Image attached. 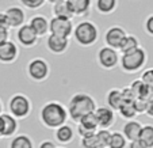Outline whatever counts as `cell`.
Wrapping results in <instances>:
<instances>
[{
	"mask_svg": "<svg viewBox=\"0 0 153 148\" xmlns=\"http://www.w3.org/2000/svg\"><path fill=\"white\" fill-rule=\"evenodd\" d=\"M69 116H68L67 106L60 101H49L39 110V121L41 124L48 129L58 128L60 125L68 122Z\"/></svg>",
	"mask_w": 153,
	"mask_h": 148,
	"instance_id": "obj_1",
	"label": "cell"
},
{
	"mask_svg": "<svg viewBox=\"0 0 153 148\" xmlns=\"http://www.w3.org/2000/svg\"><path fill=\"white\" fill-rule=\"evenodd\" d=\"M96 106L98 105H96V101L94 99L92 95L83 93V91H79V93L73 94L71 96L69 102H68V106H67L68 116H69V118L73 122L77 124L81 117L95 111Z\"/></svg>",
	"mask_w": 153,
	"mask_h": 148,
	"instance_id": "obj_2",
	"label": "cell"
},
{
	"mask_svg": "<svg viewBox=\"0 0 153 148\" xmlns=\"http://www.w3.org/2000/svg\"><path fill=\"white\" fill-rule=\"evenodd\" d=\"M148 61V53L142 46L127 53H121L119 67L125 73H137L144 70Z\"/></svg>",
	"mask_w": 153,
	"mask_h": 148,
	"instance_id": "obj_3",
	"label": "cell"
},
{
	"mask_svg": "<svg viewBox=\"0 0 153 148\" xmlns=\"http://www.w3.org/2000/svg\"><path fill=\"white\" fill-rule=\"evenodd\" d=\"M99 29L91 20H81L73 27V38L77 42V45L83 48H90L95 45L99 40Z\"/></svg>",
	"mask_w": 153,
	"mask_h": 148,
	"instance_id": "obj_4",
	"label": "cell"
},
{
	"mask_svg": "<svg viewBox=\"0 0 153 148\" xmlns=\"http://www.w3.org/2000/svg\"><path fill=\"white\" fill-rule=\"evenodd\" d=\"M33 103L25 94H14L8 99V113L16 120H25L31 114Z\"/></svg>",
	"mask_w": 153,
	"mask_h": 148,
	"instance_id": "obj_5",
	"label": "cell"
},
{
	"mask_svg": "<svg viewBox=\"0 0 153 148\" xmlns=\"http://www.w3.org/2000/svg\"><path fill=\"white\" fill-rule=\"evenodd\" d=\"M26 72L30 80L35 81V83H42V81L48 80V78H49L50 65L45 58L35 57L29 61V64L26 67Z\"/></svg>",
	"mask_w": 153,
	"mask_h": 148,
	"instance_id": "obj_6",
	"label": "cell"
},
{
	"mask_svg": "<svg viewBox=\"0 0 153 148\" xmlns=\"http://www.w3.org/2000/svg\"><path fill=\"white\" fill-rule=\"evenodd\" d=\"M119 50L104 45L96 53V63L104 71H113L119 65Z\"/></svg>",
	"mask_w": 153,
	"mask_h": 148,
	"instance_id": "obj_7",
	"label": "cell"
},
{
	"mask_svg": "<svg viewBox=\"0 0 153 148\" xmlns=\"http://www.w3.org/2000/svg\"><path fill=\"white\" fill-rule=\"evenodd\" d=\"M73 27H75V25H73L72 19H68V18L53 16L49 20V33L61 35V37L71 38L73 33Z\"/></svg>",
	"mask_w": 153,
	"mask_h": 148,
	"instance_id": "obj_8",
	"label": "cell"
},
{
	"mask_svg": "<svg viewBox=\"0 0 153 148\" xmlns=\"http://www.w3.org/2000/svg\"><path fill=\"white\" fill-rule=\"evenodd\" d=\"M16 40L20 46L29 49V48H33L38 44L39 37H38L37 33L31 29V26H30L29 23H23L22 26H19L16 29Z\"/></svg>",
	"mask_w": 153,
	"mask_h": 148,
	"instance_id": "obj_9",
	"label": "cell"
},
{
	"mask_svg": "<svg viewBox=\"0 0 153 148\" xmlns=\"http://www.w3.org/2000/svg\"><path fill=\"white\" fill-rule=\"evenodd\" d=\"M126 35H127L126 30H125L123 27L115 25V26H111L110 29L106 30L103 40H104V44H106L107 46L119 50V48H121V45H122V42H123Z\"/></svg>",
	"mask_w": 153,
	"mask_h": 148,
	"instance_id": "obj_10",
	"label": "cell"
},
{
	"mask_svg": "<svg viewBox=\"0 0 153 148\" xmlns=\"http://www.w3.org/2000/svg\"><path fill=\"white\" fill-rule=\"evenodd\" d=\"M69 44L71 40L67 37H61L52 33H49V35L46 37V48L53 55H64L69 48Z\"/></svg>",
	"mask_w": 153,
	"mask_h": 148,
	"instance_id": "obj_11",
	"label": "cell"
},
{
	"mask_svg": "<svg viewBox=\"0 0 153 148\" xmlns=\"http://www.w3.org/2000/svg\"><path fill=\"white\" fill-rule=\"evenodd\" d=\"M95 116L98 120V126L104 129H110L114 124H115V110H113L108 106H96L95 109Z\"/></svg>",
	"mask_w": 153,
	"mask_h": 148,
	"instance_id": "obj_12",
	"label": "cell"
},
{
	"mask_svg": "<svg viewBox=\"0 0 153 148\" xmlns=\"http://www.w3.org/2000/svg\"><path fill=\"white\" fill-rule=\"evenodd\" d=\"M19 57V48L14 41L7 40L0 45V63L1 64H12Z\"/></svg>",
	"mask_w": 153,
	"mask_h": 148,
	"instance_id": "obj_13",
	"label": "cell"
},
{
	"mask_svg": "<svg viewBox=\"0 0 153 148\" xmlns=\"http://www.w3.org/2000/svg\"><path fill=\"white\" fill-rule=\"evenodd\" d=\"M4 12H6L7 19H8L10 29H18L26 22V12L19 6H11Z\"/></svg>",
	"mask_w": 153,
	"mask_h": 148,
	"instance_id": "obj_14",
	"label": "cell"
},
{
	"mask_svg": "<svg viewBox=\"0 0 153 148\" xmlns=\"http://www.w3.org/2000/svg\"><path fill=\"white\" fill-rule=\"evenodd\" d=\"M54 139H56V143L61 145H67V144H71L75 139V129L71 126L69 124H62L60 125L58 128L54 129Z\"/></svg>",
	"mask_w": 153,
	"mask_h": 148,
	"instance_id": "obj_15",
	"label": "cell"
},
{
	"mask_svg": "<svg viewBox=\"0 0 153 148\" xmlns=\"http://www.w3.org/2000/svg\"><path fill=\"white\" fill-rule=\"evenodd\" d=\"M0 117H1V120H3V139L15 136L16 132H18V129H19L18 120L15 118L12 114L4 113V111L0 114Z\"/></svg>",
	"mask_w": 153,
	"mask_h": 148,
	"instance_id": "obj_16",
	"label": "cell"
},
{
	"mask_svg": "<svg viewBox=\"0 0 153 148\" xmlns=\"http://www.w3.org/2000/svg\"><path fill=\"white\" fill-rule=\"evenodd\" d=\"M29 25L37 33V35L39 38L49 34V19L45 18L43 15H34V16H31L29 20Z\"/></svg>",
	"mask_w": 153,
	"mask_h": 148,
	"instance_id": "obj_17",
	"label": "cell"
},
{
	"mask_svg": "<svg viewBox=\"0 0 153 148\" xmlns=\"http://www.w3.org/2000/svg\"><path fill=\"white\" fill-rule=\"evenodd\" d=\"M142 129V124L137 120H126L123 128H122V133L126 137L127 141H131V140L140 139V133H141Z\"/></svg>",
	"mask_w": 153,
	"mask_h": 148,
	"instance_id": "obj_18",
	"label": "cell"
},
{
	"mask_svg": "<svg viewBox=\"0 0 153 148\" xmlns=\"http://www.w3.org/2000/svg\"><path fill=\"white\" fill-rule=\"evenodd\" d=\"M67 1L72 8L75 16H84L90 14L92 0H67Z\"/></svg>",
	"mask_w": 153,
	"mask_h": 148,
	"instance_id": "obj_19",
	"label": "cell"
},
{
	"mask_svg": "<svg viewBox=\"0 0 153 148\" xmlns=\"http://www.w3.org/2000/svg\"><path fill=\"white\" fill-rule=\"evenodd\" d=\"M123 102V96H122V90L121 88H110L106 94V103L108 108L113 110H118L119 106Z\"/></svg>",
	"mask_w": 153,
	"mask_h": 148,
	"instance_id": "obj_20",
	"label": "cell"
},
{
	"mask_svg": "<svg viewBox=\"0 0 153 148\" xmlns=\"http://www.w3.org/2000/svg\"><path fill=\"white\" fill-rule=\"evenodd\" d=\"M8 148H35V145L29 135L22 133V135H15V136L11 137Z\"/></svg>",
	"mask_w": 153,
	"mask_h": 148,
	"instance_id": "obj_21",
	"label": "cell"
},
{
	"mask_svg": "<svg viewBox=\"0 0 153 148\" xmlns=\"http://www.w3.org/2000/svg\"><path fill=\"white\" fill-rule=\"evenodd\" d=\"M52 14L53 16H60V18H68V19H73L75 14H73L71 6L68 1H61V3L52 4Z\"/></svg>",
	"mask_w": 153,
	"mask_h": 148,
	"instance_id": "obj_22",
	"label": "cell"
},
{
	"mask_svg": "<svg viewBox=\"0 0 153 148\" xmlns=\"http://www.w3.org/2000/svg\"><path fill=\"white\" fill-rule=\"evenodd\" d=\"M129 87L131 88V91H133V94H134L136 98H148V99L150 98V91L152 90L148 87L141 79H136V80H133Z\"/></svg>",
	"mask_w": 153,
	"mask_h": 148,
	"instance_id": "obj_23",
	"label": "cell"
},
{
	"mask_svg": "<svg viewBox=\"0 0 153 148\" xmlns=\"http://www.w3.org/2000/svg\"><path fill=\"white\" fill-rule=\"evenodd\" d=\"M96 11L102 15H110L118 7V0H96L95 1Z\"/></svg>",
	"mask_w": 153,
	"mask_h": 148,
	"instance_id": "obj_24",
	"label": "cell"
},
{
	"mask_svg": "<svg viewBox=\"0 0 153 148\" xmlns=\"http://www.w3.org/2000/svg\"><path fill=\"white\" fill-rule=\"evenodd\" d=\"M117 111H118L119 116H121L123 120H133L138 116L136 109H134L133 101H123Z\"/></svg>",
	"mask_w": 153,
	"mask_h": 148,
	"instance_id": "obj_25",
	"label": "cell"
},
{
	"mask_svg": "<svg viewBox=\"0 0 153 148\" xmlns=\"http://www.w3.org/2000/svg\"><path fill=\"white\" fill-rule=\"evenodd\" d=\"M141 45H140V40L136 37V35L133 34H127L126 37H125L123 42H122L121 48H119V52L121 53H127V52H131V50L137 49V48H140Z\"/></svg>",
	"mask_w": 153,
	"mask_h": 148,
	"instance_id": "obj_26",
	"label": "cell"
},
{
	"mask_svg": "<svg viewBox=\"0 0 153 148\" xmlns=\"http://www.w3.org/2000/svg\"><path fill=\"white\" fill-rule=\"evenodd\" d=\"M127 143L129 141L123 136V133L115 131V132H111V137L108 144H107V148H126Z\"/></svg>",
	"mask_w": 153,
	"mask_h": 148,
	"instance_id": "obj_27",
	"label": "cell"
},
{
	"mask_svg": "<svg viewBox=\"0 0 153 148\" xmlns=\"http://www.w3.org/2000/svg\"><path fill=\"white\" fill-rule=\"evenodd\" d=\"M77 124L83 125L84 128L90 129V131H92V132H96V131L99 129V126H98V120H96V116H95V113H94V111H92V113L85 114L84 117H81L80 121H79Z\"/></svg>",
	"mask_w": 153,
	"mask_h": 148,
	"instance_id": "obj_28",
	"label": "cell"
},
{
	"mask_svg": "<svg viewBox=\"0 0 153 148\" xmlns=\"http://www.w3.org/2000/svg\"><path fill=\"white\" fill-rule=\"evenodd\" d=\"M140 140L146 145L148 148H153V125H142L141 133H140Z\"/></svg>",
	"mask_w": 153,
	"mask_h": 148,
	"instance_id": "obj_29",
	"label": "cell"
},
{
	"mask_svg": "<svg viewBox=\"0 0 153 148\" xmlns=\"http://www.w3.org/2000/svg\"><path fill=\"white\" fill-rule=\"evenodd\" d=\"M110 137H111L110 129L99 128L98 131H96V139H98V143L100 145H104V147H107V144H108V141H110Z\"/></svg>",
	"mask_w": 153,
	"mask_h": 148,
	"instance_id": "obj_30",
	"label": "cell"
},
{
	"mask_svg": "<svg viewBox=\"0 0 153 148\" xmlns=\"http://www.w3.org/2000/svg\"><path fill=\"white\" fill-rule=\"evenodd\" d=\"M98 139H96V133L90 135V136L80 137V147L81 148H92L95 145H98Z\"/></svg>",
	"mask_w": 153,
	"mask_h": 148,
	"instance_id": "obj_31",
	"label": "cell"
},
{
	"mask_svg": "<svg viewBox=\"0 0 153 148\" xmlns=\"http://www.w3.org/2000/svg\"><path fill=\"white\" fill-rule=\"evenodd\" d=\"M148 102H149L148 98H136L134 99L133 105H134V109H136L137 114H145L146 108H148Z\"/></svg>",
	"mask_w": 153,
	"mask_h": 148,
	"instance_id": "obj_32",
	"label": "cell"
},
{
	"mask_svg": "<svg viewBox=\"0 0 153 148\" xmlns=\"http://www.w3.org/2000/svg\"><path fill=\"white\" fill-rule=\"evenodd\" d=\"M20 4H23V7L29 10H38L46 3V0H19Z\"/></svg>",
	"mask_w": 153,
	"mask_h": 148,
	"instance_id": "obj_33",
	"label": "cell"
},
{
	"mask_svg": "<svg viewBox=\"0 0 153 148\" xmlns=\"http://www.w3.org/2000/svg\"><path fill=\"white\" fill-rule=\"evenodd\" d=\"M141 79L150 90H153V68H148L141 73Z\"/></svg>",
	"mask_w": 153,
	"mask_h": 148,
	"instance_id": "obj_34",
	"label": "cell"
},
{
	"mask_svg": "<svg viewBox=\"0 0 153 148\" xmlns=\"http://www.w3.org/2000/svg\"><path fill=\"white\" fill-rule=\"evenodd\" d=\"M144 29H145V31H146V34H149L150 37H153V14H150L149 16L145 19Z\"/></svg>",
	"mask_w": 153,
	"mask_h": 148,
	"instance_id": "obj_35",
	"label": "cell"
},
{
	"mask_svg": "<svg viewBox=\"0 0 153 148\" xmlns=\"http://www.w3.org/2000/svg\"><path fill=\"white\" fill-rule=\"evenodd\" d=\"M121 90H122V96H123V101H134V99H136L133 91H131V88H130L129 86H127V87L121 88Z\"/></svg>",
	"mask_w": 153,
	"mask_h": 148,
	"instance_id": "obj_36",
	"label": "cell"
},
{
	"mask_svg": "<svg viewBox=\"0 0 153 148\" xmlns=\"http://www.w3.org/2000/svg\"><path fill=\"white\" fill-rule=\"evenodd\" d=\"M126 148H148V147L140 139H136V140H131V141L127 143Z\"/></svg>",
	"mask_w": 153,
	"mask_h": 148,
	"instance_id": "obj_37",
	"label": "cell"
},
{
	"mask_svg": "<svg viewBox=\"0 0 153 148\" xmlns=\"http://www.w3.org/2000/svg\"><path fill=\"white\" fill-rule=\"evenodd\" d=\"M38 148H57V145H56V143L53 141V140H42V141L38 144Z\"/></svg>",
	"mask_w": 153,
	"mask_h": 148,
	"instance_id": "obj_38",
	"label": "cell"
},
{
	"mask_svg": "<svg viewBox=\"0 0 153 148\" xmlns=\"http://www.w3.org/2000/svg\"><path fill=\"white\" fill-rule=\"evenodd\" d=\"M7 40H10V29H3L0 27V45L6 42Z\"/></svg>",
	"mask_w": 153,
	"mask_h": 148,
	"instance_id": "obj_39",
	"label": "cell"
},
{
	"mask_svg": "<svg viewBox=\"0 0 153 148\" xmlns=\"http://www.w3.org/2000/svg\"><path fill=\"white\" fill-rule=\"evenodd\" d=\"M0 27H3V29H10L8 19H7V15L4 11H0Z\"/></svg>",
	"mask_w": 153,
	"mask_h": 148,
	"instance_id": "obj_40",
	"label": "cell"
},
{
	"mask_svg": "<svg viewBox=\"0 0 153 148\" xmlns=\"http://www.w3.org/2000/svg\"><path fill=\"white\" fill-rule=\"evenodd\" d=\"M145 114H146L149 118H153V98H150L149 102H148V108H146Z\"/></svg>",
	"mask_w": 153,
	"mask_h": 148,
	"instance_id": "obj_41",
	"label": "cell"
},
{
	"mask_svg": "<svg viewBox=\"0 0 153 148\" xmlns=\"http://www.w3.org/2000/svg\"><path fill=\"white\" fill-rule=\"evenodd\" d=\"M0 139H3V120L0 117Z\"/></svg>",
	"mask_w": 153,
	"mask_h": 148,
	"instance_id": "obj_42",
	"label": "cell"
},
{
	"mask_svg": "<svg viewBox=\"0 0 153 148\" xmlns=\"http://www.w3.org/2000/svg\"><path fill=\"white\" fill-rule=\"evenodd\" d=\"M48 3L50 4H56V3H61V1H65V0H46Z\"/></svg>",
	"mask_w": 153,
	"mask_h": 148,
	"instance_id": "obj_43",
	"label": "cell"
},
{
	"mask_svg": "<svg viewBox=\"0 0 153 148\" xmlns=\"http://www.w3.org/2000/svg\"><path fill=\"white\" fill-rule=\"evenodd\" d=\"M3 113V102H1V99H0V114Z\"/></svg>",
	"mask_w": 153,
	"mask_h": 148,
	"instance_id": "obj_44",
	"label": "cell"
},
{
	"mask_svg": "<svg viewBox=\"0 0 153 148\" xmlns=\"http://www.w3.org/2000/svg\"><path fill=\"white\" fill-rule=\"evenodd\" d=\"M92 148H107V147H104V145H100V144H98V145H95V147H92Z\"/></svg>",
	"mask_w": 153,
	"mask_h": 148,
	"instance_id": "obj_45",
	"label": "cell"
},
{
	"mask_svg": "<svg viewBox=\"0 0 153 148\" xmlns=\"http://www.w3.org/2000/svg\"><path fill=\"white\" fill-rule=\"evenodd\" d=\"M150 98H153V90L150 91ZM150 98H149V99H150Z\"/></svg>",
	"mask_w": 153,
	"mask_h": 148,
	"instance_id": "obj_46",
	"label": "cell"
},
{
	"mask_svg": "<svg viewBox=\"0 0 153 148\" xmlns=\"http://www.w3.org/2000/svg\"><path fill=\"white\" fill-rule=\"evenodd\" d=\"M57 148H65V147H57Z\"/></svg>",
	"mask_w": 153,
	"mask_h": 148,
	"instance_id": "obj_47",
	"label": "cell"
}]
</instances>
